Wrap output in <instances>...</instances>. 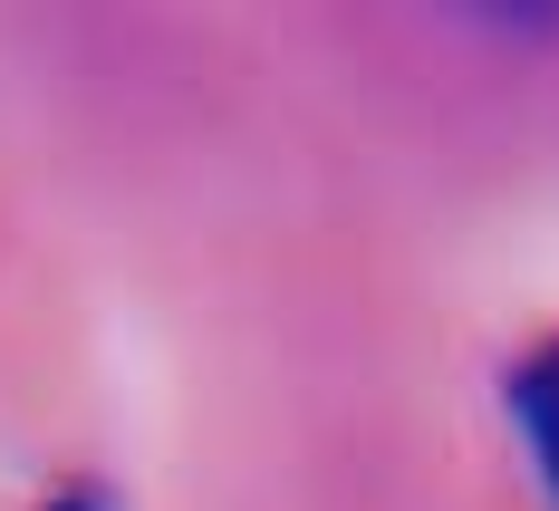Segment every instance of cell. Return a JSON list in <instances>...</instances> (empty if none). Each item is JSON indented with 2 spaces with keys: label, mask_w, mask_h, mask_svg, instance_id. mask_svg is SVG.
<instances>
[{
  "label": "cell",
  "mask_w": 559,
  "mask_h": 511,
  "mask_svg": "<svg viewBox=\"0 0 559 511\" xmlns=\"http://www.w3.org/2000/svg\"><path fill=\"white\" fill-rule=\"evenodd\" d=\"M502 405H511V425H521V444H531V463H540V483L559 502V338H540L502 377Z\"/></svg>",
  "instance_id": "cell-1"
},
{
  "label": "cell",
  "mask_w": 559,
  "mask_h": 511,
  "mask_svg": "<svg viewBox=\"0 0 559 511\" xmlns=\"http://www.w3.org/2000/svg\"><path fill=\"white\" fill-rule=\"evenodd\" d=\"M39 511H116V492L107 483H68V492H49Z\"/></svg>",
  "instance_id": "cell-2"
}]
</instances>
